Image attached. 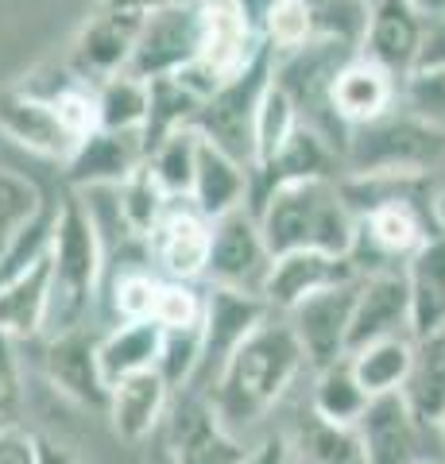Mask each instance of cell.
I'll list each match as a JSON object with an SVG mask.
<instances>
[{"mask_svg": "<svg viewBox=\"0 0 445 464\" xmlns=\"http://www.w3.org/2000/svg\"><path fill=\"white\" fill-rule=\"evenodd\" d=\"M148 163V151H143V136L136 132H105L97 128L90 132L78 151L70 155V163L63 167V182L66 190H90V186H121L124 179Z\"/></svg>", "mask_w": 445, "mask_h": 464, "instance_id": "cell-20", "label": "cell"}, {"mask_svg": "<svg viewBox=\"0 0 445 464\" xmlns=\"http://www.w3.org/2000/svg\"><path fill=\"white\" fill-rule=\"evenodd\" d=\"M329 97H334V112H337V121L344 128H361V124L380 121V116H387L399 105L403 82L356 51L349 63L337 70L334 93Z\"/></svg>", "mask_w": 445, "mask_h": 464, "instance_id": "cell-21", "label": "cell"}, {"mask_svg": "<svg viewBox=\"0 0 445 464\" xmlns=\"http://www.w3.org/2000/svg\"><path fill=\"white\" fill-rule=\"evenodd\" d=\"M279 430H283L286 445H291L295 464H361L356 430L325 422L322 414L310 411V402L298 406V414Z\"/></svg>", "mask_w": 445, "mask_h": 464, "instance_id": "cell-27", "label": "cell"}, {"mask_svg": "<svg viewBox=\"0 0 445 464\" xmlns=\"http://www.w3.org/2000/svg\"><path fill=\"white\" fill-rule=\"evenodd\" d=\"M163 438L175 464H240L252 449V441L228 433L221 418L213 414L209 399L194 395V391L175 395L163 422Z\"/></svg>", "mask_w": 445, "mask_h": 464, "instance_id": "cell-13", "label": "cell"}, {"mask_svg": "<svg viewBox=\"0 0 445 464\" xmlns=\"http://www.w3.org/2000/svg\"><path fill=\"white\" fill-rule=\"evenodd\" d=\"M303 372H310V364L295 329L286 325L283 314H271L233 353L206 399L228 433L244 441H260L271 430L267 418L286 402Z\"/></svg>", "mask_w": 445, "mask_h": 464, "instance_id": "cell-1", "label": "cell"}, {"mask_svg": "<svg viewBox=\"0 0 445 464\" xmlns=\"http://www.w3.org/2000/svg\"><path fill=\"white\" fill-rule=\"evenodd\" d=\"M344 174L356 179H445V128L414 116L403 97L372 124L349 128Z\"/></svg>", "mask_w": 445, "mask_h": 464, "instance_id": "cell-4", "label": "cell"}, {"mask_svg": "<svg viewBox=\"0 0 445 464\" xmlns=\"http://www.w3.org/2000/svg\"><path fill=\"white\" fill-rule=\"evenodd\" d=\"M349 368L356 383L368 391V399L403 395L414 368V337H387L376 344H364L349 353Z\"/></svg>", "mask_w": 445, "mask_h": 464, "instance_id": "cell-28", "label": "cell"}, {"mask_svg": "<svg viewBox=\"0 0 445 464\" xmlns=\"http://www.w3.org/2000/svg\"><path fill=\"white\" fill-rule=\"evenodd\" d=\"M97 93V128L105 132H143L151 112V85L132 74H117L93 85Z\"/></svg>", "mask_w": 445, "mask_h": 464, "instance_id": "cell-32", "label": "cell"}, {"mask_svg": "<svg viewBox=\"0 0 445 464\" xmlns=\"http://www.w3.org/2000/svg\"><path fill=\"white\" fill-rule=\"evenodd\" d=\"M109 259L90 225V213L82 209L78 194L59 198L51 237V295H47V322L39 341H54L78 329H93L105 298Z\"/></svg>", "mask_w": 445, "mask_h": 464, "instance_id": "cell-2", "label": "cell"}, {"mask_svg": "<svg viewBox=\"0 0 445 464\" xmlns=\"http://www.w3.org/2000/svg\"><path fill=\"white\" fill-rule=\"evenodd\" d=\"M434 213H438V228L445 232V179L438 182V198H434Z\"/></svg>", "mask_w": 445, "mask_h": 464, "instance_id": "cell-51", "label": "cell"}, {"mask_svg": "<svg viewBox=\"0 0 445 464\" xmlns=\"http://www.w3.org/2000/svg\"><path fill=\"white\" fill-rule=\"evenodd\" d=\"M414 70H445V12H426V32Z\"/></svg>", "mask_w": 445, "mask_h": 464, "instance_id": "cell-45", "label": "cell"}, {"mask_svg": "<svg viewBox=\"0 0 445 464\" xmlns=\"http://www.w3.org/2000/svg\"><path fill=\"white\" fill-rule=\"evenodd\" d=\"M105 8H117V12H132V16H151V12H163V8H182V5H198V0H102Z\"/></svg>", "mask_w": 445, "mask_h": 464, "instance_id": "cell-47", "label": "cell"}, {"mask_svg": "<svg viewBox=\"0 0 445 464\" xmlns=\"http://www.w3.org/2000/svg\"><path fill=\"white\" fill-rule=\"evenodd\" d=\"M117 194H121V213H124L128 228H132L136 237L148 244L151 228L160 225V217H163L167 206H170V194L163 190V182L155 179L148 163H143V167L132 174V179H124V182L117 186Z\"/></svg>", "mask_w": 445, "mask_h": 464, "instance_id": "cell-37", "label": "cell"}, {"mask_svg": "<svg viewBox=\"0 0 445 464\" xmlns=\"http://www.w3.org/2000/svg\"><path fill=\"white\" fill-rule=\"evenodd\" d=\"M356 290H361V279L325 286V290H318V295H310L303 306H295L291 314H286V325L295 329L298 344H303L310 372H322L329 364L349 360Z\"/></svg>", "mask_w": 445, "mask_h": 464, "instance_id": "cell-12", "label": "cell"}, {"mask_svg": "<svg viewBox=\"0 0 445 464\" xmlns=\"http://www.w3.org/2000/svg\"><path fill=\"white\" fill-rule=\"evenodd\" d=\"M163 356V329L155 322H117L102 329L97 341V364L102 380L112 391L124 380H136L143 372H160Z\"/></svg>", "mask_w": 445, "mask_h": 464, "instance_id": "cell-23", "label": "cell"}, {"mask_svg": "<svg viewBox=\"0 0 445 464\" xmlns=\"http://www.w3.org/2000/svg\"><path fill=\"white\" fill-rule=\"evenodd\" d=\"M271 264H276V256H271L264 240L260 217L244 206L213 221V248H209V267L202 286H225V290L264 298Z\"/></svg>", "mask_w": 445, "mask_h": 464, "instance_id": "cell-7", "label": "cell"}, {"mask_svg": "<svg viewBox=\"0 0 445 464\" xmlns=\"http://www.w3.org/2000/svg\"><path fill=\"white\" fill-rule=\"evenodd\" d=\"M240 464H295V457H291V445H286L283 430L271 426L260 441H252L248 457H244Z\"/></svg>", "mask_w": 445, "mask_h": 464, "instance_id": "cell-46", "label": "cell"}, {"mask_svg": "<svg viewBox=\"0 0 445 464\" xmlns=\"http://www.w3.org/2000/svg\"><path fill=\"white\" fill-rule=\"evenodd\" d=\"M202 317H206V286L163 279L160 306H155V325L167 329V333H175V329H202Z\"/></svg>", "mask_w": 445, "mask_h": 464, "instance_id": "cell-41", "label": "cell"}, {"mask_svg": "<svg viewBox=\"0 0 445 464\" xmlns=\"http://www.w3.org/2000/svg\"><path fill=\"white\" fill-rule=\"evenodd\" d=\"M267 47L264 35L240 16V8L228 5H206V32H202V51H198L194 66L218 85L237 78L240 70H248L260 51Z\"/></svg>", "mask_w": 445, "mask_h": 464, "instance_id": "cell-18", "label": "cell"}, {"mask_svg": "<svg viewBox=\"0 0 445 464\" xmlns=\"http://www.w3.org/2000/svg\"><path fill=\"white\" fill-rule=\"evenodd\" d=\"M151 85V112H148V124H143V151H155L167 136L182 132V128L194 124L198 109H202V101H198L179 78H160V82H148Z\"/></svg>", "mask_w": 445, "mask_h": 464, "instance_id": "cell-33", "label": "cell"}, {"mask_svg": "<svg viewBox=\"0 0 445 464\" xmlns=\"http://www.w3.org/2000/svg\"><path fill=\"white\" fill-rule=\"evenodd\" d=\"M303 128L298 121V112L291 105V97H286L276 82H271V90L260 105V121H256V159H252V170H264L279 159V151L291 143V136Z\"/></svg>", "mask_w": 445, "mask_h": 464, "instance_id": "cell-36", "label": "cell"}, {"mask_svg": "<svg viewBox=\"0 0 445 464\" xmlns=\"http://www.w3.org/2000/svg\"><path fill=\"white\" fill-rule=\"evenodd\" d=\"M102 329L105 325L78 329V333H66V337H54V341H35V348H39V372L54 395L66 399L70 406H78V411L105 418L109 387L102 380V364H97Z\"/></svg>", "mask_w": 445, "mask_h": 464, "instance_id": "cell-10", "label": "cell"}, {"mask_svg": "<svg viewBox=\"0 0 445 464\" xmlns=\"http://www.w3.org/2000/svg\"><path fill=\"white\" fill-rule=\"evenodd\" d=\"M403 105L422 121L445 128V70H414L403 82Z\"/></svg>", "mask_w": 445, "mask_h": 464, "instance_id": "cell-43", "label": "cell"}, {"mask_svg": "<svg viewBox=\"0 0 445 464\" xmlns=\"http://www.w3.org/2000/svg\"><path fill=\"white\" fill-rule=\"evenodd\" d=\"M198 368H202V329H163V356H160V375L167 380V387L182 395L190 391L198 380Z\"/></svg>", "mask_w": 445, "mask_h": 464, "instance_id": "cell-38", "label": "cell"}, {"mask_svg": "<svg viewBox=\"0 0 445 464\" xmlns=\"http://www.w3.org/2000/svg\"><path fill=\"white\" fill-rule=\"evenodd\" d=\"M190 201L209 217V221H218L225 213H237L244 206L252 209V170L244 163H237L233 155H225V151L213 148V143L202 140Z\"/></svg>", "mask_w": 445, "mask_h": 464, "instance_id": "cell-24", "label": "cell"}, {"mask_svg": "<svg viewBox=\"0 0 445 464\" xmlns=\"http://www.w3.org/2000/svg\"><path fill=\"white\" fill-rule=\"evenodd\" d=\"M387 337H414L411 329V295L403 271H376L364 275L356 290V310H353V337L349 353L364 344H376Z\"/></svg>", "mask_w": 445, "mask_h": 464, "instance_id": "cell-19", "label": "cell"}, {"mask_svg": "<svg viewBox=\"0 0 445 464\" xmlns=\"http://www.w3.org/2000/svg\"><path fill=\"white\" fill-rule=\"evenodd\" d=\"M0 132L16 148L59 167H66L70 155L78 151V136L66 128L54 101L24 90V85H5L0 90Z\"/></svg>", "mask_w": 445, "mask_h": 464, "instance_id": "cell-14", "label": "cell"}, {"mask_svg": "<svg viewBox=\"0 0 445 464\" xmlns=\"http://www.w3.org/2000/svg\"><path fill=\"white\" fill-rule=\"evenodd\" d=\"M252 213L260 217L264 240L271 256L322 252L349 259L356 244V213L349 209L341 179H306L271 186L256 198Z\"/></svg>", "mask_w": 445, "mask_h": 464, "instance_id": "cell-3", "label": "cell"}, {"mask_svg": "<svg viewBox=\"0 0 445 464\" xmlns=\"http://www.w3.org/2000/svg\"><path fill=\"white\" fill-rule=\"evenodd\" d=\"M260 35L276 54H286V51L306 47L310 39H318V27H314V16L303 0H279L271 8V16L264 20Z\"/></svg>", "mask_w": 445, "mask_h": 464, "instance_id": "cell-40", "label": "cell"}, {"mask_svg": "<svg viewBox=\"0 0 445 464\" xmlns=\"http://www.w3.org/2000/svg\"><path fill=\"white\" fill-rule=\"evenodd\" d=\"M411 295V329L414 337L445 329V232L407 259L403 267Z\"/></svg>", "mask_w": 445, "mask_h": 464, "instance_id": "cell-26", "label": "cell"}, {"mask_svg": "<svg viewBox=\"0 0 445 464\" xmlns=\"http://www.w3.org/2000/svg\"><path fill=\"white\" fill-rule=\"evenodd\" d=\"M35 438H39V464H78V457L70 453V445L54 441V438H47V433H39V430H35Z\"/></svg>", "mask_w": 445, "mask_h": 464, "instance_id": "cell-48", "label": "cell"}, {"mask_svg": "<svg viewBox=\"0 0 445 464\" xmlns=\"http://www.w3.org/2000/svg\"><path fill=\"white\" fill-rule=\"evenodd\" d=\"M441 441H445V422H441Z\"/></svg>", "mask_w": 445, "mask_h": 464, "instance_id": "cell-55", "label": "cell"}, {"mask_svg": "<svg viewBox=\"0 0 445 464\" xmlns=\"http://www.w3.org/2000/svg\"><path fill=\"white\" fill-rule=\"evenodd\" d=\"M306 402H310L314 414L325 418V422L356 430V422L364 418L372 399H368V391L356 383L349 360H341V364H329L322 372H310V399Z\"/></svg>", "mask_w": 445, "mask_h": 464, "instance_id": "cell-31", "label": "cell"}, {"mask_svg": "<svg viewBox=\"0 0 445 464\" xmlns=\"http://www.w3.org/2000/svg\"><path fill=\"white\" fill-rule=\"evenodd\" d=\"M349 279H361L353 259H337L322 252H291L271 264L264 302L271 306V314L286 317L295 306H303L310 295H318L325 286H337V283H349Z\"/></svg>", "mask_w": 445, "mask_h": 464, "instance_id": "cell-22", "label": "cell"}, {"mask_svg": "<svg viewBox=\"0 0 445 464\" xmlns=\"http://www.w3.org/2000/svg\"><path fill=\"white\" fill-rule=\"evenodd\" d=\"M47 201L51 198L39 190L35 179L0 167V256L24 237V228L47 209Z\"/></svg>", "mask_w": 445, "mask_h": 464, "instance_id": "cell-34", "label": "cell"}, {"mask_svg": "<svg viewBox=\"0 0 445 464\" xmlns=\"http://www.w3.org/2000/svg\"><path fill=\"white\" fill-rule=\"evenodd\" d=\"M403 399L426 426L445 422V329L414 337V368Z\"/></svg>", "mask_w": 445, "mask_h": 464, "instance_id": "cell-29", "label": "cell"}, {"mask_svg": "<svg viewBox=\"0 0 445 464\" xmlns=\"http://www.w3.org/2000/svg\"><path fill=\"white\" fill-rule=\"evenodd\" d=\"M422 12H445V0H419Z\"/></svg>", "mask_w": 445, "mask_h": 464, "instance_id": "cell-52", "label": "cell"}, {"mask_svg": "<svg viewBox=\"0 0 445 464\" xmlns=\"http://www.w3.org/2000/svg\"><path fill=\"white\" fill-rule=\"evenodd\" d=\"M209 248H213V221L190 198H170L167 213L148 237L151 267L175 283H206Z\"/></svg>", "mask_w": 445, "mask_h": 464, "instance_id": "cell-11", "label": "cell"}, {"mask_svg": "<svg viewBox=\"0 0 445 464\" xmlns=\"http://www.w3.org/2000/svg\"><path fill=\"white\" fill-rule=\"evenodd\" d=\"M361 464H434L445 460L441 426H426L403 395L372 399L356 422Z\"/></svg>", "mask_w": 445, "mask_h": 464, "instance_id": "cell-6", "label": "cell"}, {"mask_svg": "<svg viewBox=\"0 0 445 464\" xmlns=\"http://www.w3.org/2000/svg\"><path fill=\"white\" fill-rule=\"evenodd\" d=\"M140 464H175V457H170V449H167V438H163V430L155 433V438L140 449Z\"/></svg>", "mask_w": 445, "mask_h": 464, "instance_id": "cell-50", "label": "cell"}, {"mask_svg": "<svg viewBox=\"0 0 445 464\" xmlns=\"http://www.w3.org/2000/svg\"><path fill=\"white\" fill-rule=\"evenodd\" d=\"M271 317V306L256 295H240V290L206 286V317H202V368L194 380V395H209L213 383L221 380L225 364L233 353L252 337L256 329Z\"/></svg>", "mask_w": 445, "mask_h": 464, "instance_id": "cell-9", "label": "cell"}, {"mask_svg": "<svg viewBox=\"0 0 445 464\" xmlns=\"http://www.w3.org/2000/svg\"><path fill=\"white\" fill-rule=\"evenodd\" d=\"M202 32H206V5H182V8H163L143 16L136 51L124 74H132L140 82H160L175 78L179 70H186L202 51Z\"/></svg>", "mask_w": 445, "mask_h": 464, "instance_id": "cell-8", "label": "cell"}, {"mask_svg": "<svg viewBox=\"0 0 445 464\" xmlns=\"http://www.w3.org/2000/svg\"><path fill=\"white\" fill-rule=\"evenodd\" d=\"M163 275L151 264H124L121 271L105 275V298L102 310L117 322H155V306H160Z\"/></svg>", "mask_w": 445, "mask_h": 464, "instance_id": "cell-30", "label": "cell"}, {"mask_svg": "<svg viewBox=\"0 0 445 464\" xmlns=\"http://www.w3.org/2000/svg\"><path fill=\"white\" fill-rule=\"evenodd\" d=\"M0 464H39V438L27 426L0 430Z\"/></svg>", "mask_w": 445, "mask_h": 464, "instance_id": "cell-44", "label": "cell"}, {"mask_svg": "<svg viewBox=\"0 0 445 464\" xmlns=\"http://www.w3.org/2000/svg\"><path fill=\"white\" fill-rule=\"evenodd\" d=\"M24 418H27L24 344L0 333V430L24 426Z\"/></svg>", "mask_w": 445, "mask_h": 464, "instance_id": "cell-39", "label": "cell"}, {"mask_svg": "<svg viewBox=\"0 0 445 464\" xmlns=\"http://www.w3.org/2000/svg\"><path fill=\"white\" fill-rule=\"evenodd\" d=\"M434 464H445V460H434Z\"/></svg>", "mask_w": 445, "mask_h": 464, "instance_id": "cell-56", "label": "cell"}, {"mask_svg": "<svg viewBox=\"0 0 445 464\" xmlns=\"http://www.w3.org/2000/svg\"><path fill=\"white\" fill-rule=\"evenodd\" d=\"M202 5H228V0H202Z\"/></svg>", "mask_w": 445, "mask_h": 464, "instance_id": "cell-53", "label": "cell"}, {"mask_svg": "<svg viewBox=\"0 0 445 464\" xmlns=\"http://www.w3.org/2000/svg\"><path fill=\"white\" fill-rule=\"evenodd\" d=\"M198 151H202V136H198L194 128H182V132L167 136L160 148L148 155L151 174L163 182V190L170 198H190L194 170H198Z\"/></svg>", "mask_w": 445, "mask_h": 464, "instance_id": "cell-35", "label": "cell"}, {"mask_svg": "<svg viewBox=\"0 0 445 464\" xmlns=\"http://www.w3.org/2000/svg\"><path fill=\"white\" fill-rule=\"evenodd\" d=\"M233 5L240 8V16L248 20V24L256 27V32H260V27H264V20L271 16V8H276L279 0H233Z\"/></svg>", "mask_w": 445, "mask_h": 464, "instance_id": "cell-49", "label": "cell"}, {"mask_svg": "<svg viewBox=\"0 0 445 464\" xmlns=\"http://www.w3.org/2000/svg\"><path fill=\"white\" fill-rule=\"evenodd\" d=\"M361 5H364V8H372V5H376V0H361Z\"/></svg>", "mask_w": 445, "mask_h": 464, "instance_id": "cell-54", "label": "cell"}, {"mask_svg": "<svg viewBox=\"0 0 445 464\" xmlns=\"http://www.w3.org/2000/svg\"><path fill=\"white\" fill-rule=\"evenodd\" d=\"M47 295H51V248L0 290V333L20 344H35L43 337V322H47Z\"/></svg>", "mask_w": 445, "mask_h": 464, "instance_id": "cell-25", "label": "cell"}, {"mask_svg": "<svg viewBox=\"0 0 445 464\" xmlns=\"http://www.w3.org/2000/svg\"><path fill=\"white\" fill-rule=\"evenodd\" d=\"M422 32L426 12L419 8V0H376L368 8L361 54L383 66L387 74H395L399 82H407L414 74V63H419Z\"/></svg>", "mask_w": 445, "mask_h": 464, "instance_id": "cell-15", "label": "cell"}, {"mask_svg": "<svg viewBox=\"0 0 445 464\" xmlns=\"http://www.w3.org/2000/svg\"><path fill=\"white\" fill-rule=\"evenodd\" d=\"M276 82V51L264 47L260 58L240 70L237 78H228L213 97L202 101V109L194 116V132L218 151L233 155L237 163L252 170L256 159V121H260V105Z\"/></svg>", "mask_w": 445, "mask_h": 464, "instance_id": "cell-5", "label": "cell"}, {"mask_svg": "<svg viewBox=\"0 0 445 464\" xmlns=\"http://www.w3.org/2000/svg\"><path fill=\"white\" fill-rule=\"evenodd\" d=\"M140 24H143V16L102 5V12H93L74 39V74L90 85L124 74L128 63H132V51H136Z\"/></svg>", "mask_w": 445, "mask_h": 464, "instance_id": "cell-17", "label": "cell"}, {"mask_svg": "<svg viewBox=\"0 0 445 464\" xmlns=\"http://www.w3.org/2000/svg\"><path fill=\"white\" fill-rule=\"evenodd\" d=\"M314 16V27H318L322 39H341L353 43L361 51V35L368 24V8L361 0H303Z\"/></svg>", "mask_w": 445, "mask_h": 464, "instance_id": "cell-42", "label": "cell"}, {"mask_svg": "<svg viewBox=\"0 0 445 464\" xmlns=\"http://www.w3.org/2000/svg\"><path fill=\"white\" fill-rule=\"evenodd\" d=\"M170 402H175V391L167 387L160 372H143L136 380L117 383L109 391V406H105L112 441H121L124 449H143L163 430Z\"/></svg>", "mask_w": 445, "mask_h": 464, "instance_id": "cell-16", "label": "cell"}]
</instances>
